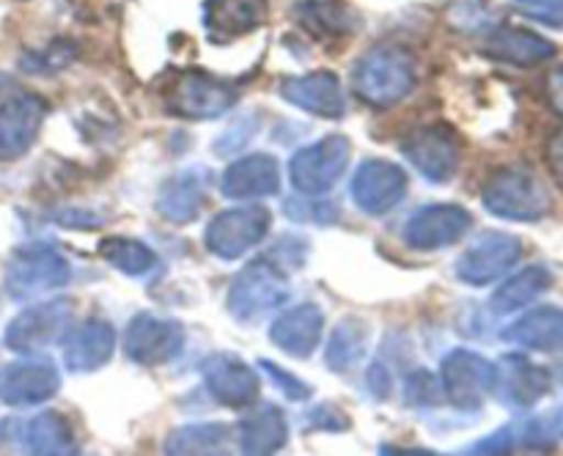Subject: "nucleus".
<instances>
[{
	"label": "nucleus",
	"mask_w": 563,
	"mask_h": 456,
	"mask_svg": "<svg viewBox=\"0 0 563 456\" xmlns=\"http://www.w3.org/2000/svg\"><path fill=\"white\" fill-rule=\"evenodd\" d=\"M253 132H256V121L242 119L240 124H234L231 130H225L212 148L220 154V157H231V154L240 152L242 146H247V143H251Z\"/></svg>",
	"instance_id": "39"
},
{
	"label": "nucleus",
	"mask_w": 563,
	"mask_h": 456,
	"mask_svg": "<svg viewBox=\"0 0 563 456\" xmlns=\"http://www.w3.org/2000/svg\"><path fill=\"white\" fill-rule=\"evenodd\" d=\"M269 209L262 203H242L214 214L207 225V245L220 258H240L267 236Z\"/></svg>",
	"instance_id": "9"
},
{
	"label": "nucleus",
	"mask_w": 563,
	"mask_h": 456,
	"mask_svg": "<svg viewBox=\"0 0 563 456\" xmlns=\"http://www.w3.org/2000/svg\"><path fill=\"white\" fill-rule=\"evenodd\" d=\"M522 256V242L504 231H484L456 262V275L471 286H487L509 273Z\"/></svg>",
	"instance_id": "10"
},
{
	"label": "nucleus",
	"mask_w": 563,
	"mask_h": 456,
	"mask_svg": "<svg viewBox=\"0 0 563 456\" xmlns=\"http://www.w3.org/2000/svg\"><path fill=\"white\" fill-rule=\"evenodd\" d=\"M223 192L234 201H253V198H267L278 192L280 168L269 154H251L229 165L220 181Z\"/></svg>",
	"instance_id": "21"
},
{
	"label": "nucleus",
	"mask_w": 563,
	"mask_h": 456,
	"mask_svg": "<svg viewBox=\"0 0 563 456\" xmlns=\"http://www.w3.org/2000/svg\"><path fill=\"white\" fill-rule=\"evenodd\" d=\"M350 152L352 146L344 135H328L300 148L289 165L291 181L306 196H322V192L333 190L335 181L346 174Z\"/></svg>",
	"instance_id": "6"
},
{
	"label": "nucleus",
	"mask_w": 563,
	"mask_h": 456,
	"mask_svg": "<svg viewBox=\"0 0 563 456\" xmlns=\"http://www.w3.org/2000/svg\"><path fill=\"white\" fill-rule=\"evenodd\" d=\"M286 437H289L286 415L275 404L256 407L236 429V440L245 454H273L284 448Z\"/></svg>",
	"instance_id": "27"
},
{
	"label": "nucleus",
	"mask_w": 563,
	"mask_h": 456,
	"mask_svg": "<svg viewBox=\"0 0 563 456\" xmlns=\"http://www.w3.org/2000/svg\"><path fill=\"white\" fill-rule=\"evenodd\" d=\"M297 20L319 38L346 36L355 27V14L341 0H302L297 3Z\"/></svg>",
	"instance_id": "30"
},
{
	"label": "nucleus",
	"mask_w": 563,
	"mask_h": 456,
	"mask_svg": "<svg viewBox=\"0 0 563 456\" xmlns=\"http://www.w3.org/2000/svg\"><path fill=\"white\" fill-rule=\"evenodd\" d=\"M258 368H262V371H267L269 377H273L275 388H280V393H284L286 399L302 401V399H308V396H311V388H308L302 379H297L295 374L286 371V368H278L275 363H269V360L258 363Z\"/></svg>",
	"instance_id": "38"
},
{
	"label": "nucleus",
	"mask_w": 563,
	"mask_h": 456,
	"mask_svg": "<svg viewBox=\"0 0 563 456\" xmlns=\"http://www.w3.org/2000/svg\"><path fill=\"white\" fill-rule=\"evenodd\" d=\"M550 286H553V273H550L548 267H542V264H533V267H526L522 273L511 275V278L495 291L493 300H489V308H493L495 313H515L520 311V308L531 305V302L537 300L539 294H544Z\"/></svg>",
	"instance_id": "28"
},
{
	"label": "nucleus",
	"mask_w": 563,
	"mask_h": 456,
	"mask_svg": "<svg viewBox=\"0 0 563 456\" xmlns=\"http://www.w3.org/2000/svg\"><path fill=\"white\" fill-rule=\"evenodd\" d=\"M115 349V333L104 319H86L64 335V366L75 374L102 368Z\"/></svg>",
	"instance_id": "20"
},
{
	"label": "nucleus",
	"mask_w": 563,
	"mask_h": 456,
	"mask_svg": "<svg viewBox=\"0 0 563 456\" xmlns=\"http://www.w3.org/2000/svg\"><path fill=\"white\" fill-rule=\"evenodd\" d=\"M165 102L170 113L181 119H214L234 108L236 88L207 71H179L165 93Z\"/></svg>",
	"instance_id": "5"
},
{
	"label": "nucleus",
	"mask_w": 563,
	"mask_h": 456,
	"mask_svg": "<svg viewBox=\"0 0 563 456\" xmlns=\"http://www.w3.org/2000/svg\"><path fill=\"white\" fill-rule=\"evenodd\" d=\"M286 214L300 223H333L339 220V209L330 201H286Z\"/></svg>",
	"instance_id": "35"
},
{
	"label": "nucleus",
	"mask_w": 563,
	"mask_h": 456,
	"mask_svg": "<svg viewBox=\"0 0 563 456\" xmlns=\"http://www.w3.org/2000/svg\"><path fill=\"white\" fill-rule=\"evenodd\" d=\"M203 382L209 393L225 407H247L258 399V374L236 355H212L203 363Z\"/></svg>",
	"instance_id": "17"
},
{
	"label": "nucleus",
	"mask_w": 563,
	"mask_h": 456,
	"mask_svg": "<svg viewBox=\"0 0 563 456\" xmlns=\"http://www.w3.org/2000/svg\"><path fill=\"white\" fill-rule=\"evenodd\" d=\"M352 201L368 214H385L407 196V174L388 159H366L352 179Z\"/></svg>",
	"instance_id": "14"
},
{
	"label": "nucleus",
	"mask_w": 563,
	"mask_h": 456,
	"mask_svg": "<svg viewBox=\"0 0 563 456\" xmlns=\"http://www.w3.org/2000/svg\"><path fill=\"white\" fill-rule=\"evenodd\" d=\"M548 163L550 170L563 181V130L555 132L548 143Z\"/></svg>",
	"instance_id": "43"
},
{
	"label": "nucleus",
	"mask_w": 563,
	"mask_h": 456,
	"mask_svg": "<svg viewBox=\"0 0 563 456\" xmlns=\"http://www.w3.org/2000/svg\"><path fill=\"white\" fill-rule=\"evenodd\" d=\"M229 437L231 434L223 423H192L170 434L168 451L170 454H223Z\"/></svg>",
	"instance_id": "32"
},
{
	"label": "nucleus",
	"mask_w": 563,
	"mask_h": 456,
	"mask_svg": "<svg viewBox=\"0 0 563 456\" xmlns=\"http://www.w3.org/2000/svg\"><path fill=\"white\" fill-rule=\"evenodd\" d=\"M311 421L317 423L319 429H346L350 426V418H344L339 410H335V407H330V404L317 407L311 415Z\"/></svg>",
	"instance_id": "41"
},
{
	"label": "nucleus",
	"mask_w": 563,
	"mask_h": 456,
	"mask_svg": "<svg viewBox=\"0 0 563 456\" xmlns=\"http://www.w3.org/2000/svg\"><path fill=\"white\" fill-rule=\"evenodd\" d=\"M280 97L306 113L322 119H341L344 115V88L333 71H311V75L286 77L280 82Z\"/></svg>",
	"instance_id": "18"
},
{
	"label": "nucleus",
	"mask_w": 563,
	"mask_h": 456,
	"mask_svg": "<svg viewBox=\"0 0 563 456\" xmlns=\"http://www.w3.org/2000/svg\"><path fill=\"white\" fill-rule=\"evenodd\" d=\"M71 60V47L66 42H55L49 47L36 49V53H27L22 55L20 66L31 75H49V71H58L64 69L66 64Z\"/></svg>",
	"instance_id": "34"
},
{
	"label": "nucleus",
	"mask_w": 563,
	"mask_h": 456,
	"mask_svg": "<svg viewBox=\"0 0 563 456\" xmlns=\"http://www.w3.org/2000/svg\"><path fill=\"white\" fill-rule=\"evenodd\" d=\"M522 14L544 25L563 27V0H511Z\"/></svg>",
	"instance_id": "37"
},
{
	"label": "nucleus",
	"mask_w": 563,
	"mask_h": 456,
	"mask_svg": "<svg viewBox=\"0 0 563 456\" xmlns=\"http://www.w3.org/2000/svg\"><path fill=\"white\" fill-rule=\"evenodd\" d=\"M71 302L49 300L27 308L5 327V346L16 355H38L69 333Z\"/></svg>",
	"instance_id": "7"
},
{
	"label": "nucleus",
	"mask_w": 563,
	"mask_h": 456,
	"mask_svg": "<svg viewBox=\"0 0 563 456\" xmlns=\"http://www.w3.org/2000/svg\"><path fill=\"white\" fill-rule=\"evenodd\" d=\"M550 390V371L522 355H506L495 363V390L506 404L533 407Z\"/></svg>",
	"instance_id": "19"
},
{
	"label": "nucleus",
	"mask_w": 563,
	"mask_h": 456,
	"mask_svg": "<svg viewBox=\"0 0 563 456\" xmlns=\"http://www.w3.org/2000/svg\"><path fill=\"white\" fill-rule=\"evenodd\" d=\"M416 86V64L405 47L383 44L363 55L352 75V88L363 102L374 108H390L401 102Z\"/></svg>",
	"instance_id": "2"
},
{
	"label": "nucleus",
	"mask_w": 563,
	"mask_h": 456,
	"mask_svg": "<svg viewBox=\"0 0 563 456\" xmlns=\"http://www.w3.org/2000/svg\"><path fill=\"white\" fill-rule=\"evenodd\" d=\"M548 99L553 104V110L559 115H563V66H559L555 71H550L548 77Z\"/></svg>",
	"instance_id": "42"
},
{
	"label": "nucleus",
	"mask_w": 563,
	"mask_h": 456,
	"mask_svg": "<svg viewBox=\"0 0 563 456\" xmlns=\"http://www.w3.org/2000/svg\"><path fill=\"white\" fill-rule=\"evenodd\" d=\"M473 218L465 207L456 203H432L407 220L405 240L416 251H438L460 242L471 231Z\"/></svg>",
	"instance_id": "13"
},
{
	"label": "nucleus",
	"mask_w": 563,
	"mask_h": 456,
	"mask_svg": "<svg viewBox=\"0 0 563 456\" xmlns=\"http://www.w3.org/2000/svg\"><path fill=\"white\" fill-rule=\"evenodd\" d=\"M207 174L201 168H187L163 185L157 196V209L170 223H190L198 218L207 198Z\"/></svg>",
	"instance_id": "25"
},
{
	"label": "nucleus",
	"mask_w": 563,
	"mask_h": 456,
	"mask_svg": "<svg viewBox=\"0 0 563 456\" xmlns=\"http://www.w3.org/2000/svg\"><path fill=\"white\" fill-rule=\"evenodd\" d=\"M99 256L124 275H146L157 264L152 247H146L137 240H130V236H108V240H102Z\"/></svg>",
	"instance_id": "33"
},
{
	"label": "nucleus",
	"mask_w": 563,
	"mask_h": 456,
	"mask_svg": "<svg viewBox=\"0 0 563 456\" xmlns=\"http://www.w3.org/2000/svg\"><path fill=\"white\" fill-rule=\"evenodd\" d=\"M506 341L533 352L563 349V311L561 308H537L506 327Z\"/></svg>",
	"instance_id": "26"
},
{
	"label": "nucleus",
	"mask_w": 563,
	"mask_h": 456,
	"mask_svg": "<svg viewBox=\"0 0 563 456\" xmlns=\"http://www.w3.org/2000/svg\"><path fill=\"white\" fill-rule=\"evenodd\" d=\"M440 388L456 410H478L495 390V363L471 349H456L440 366Z\"/></svg>",
	"instance_id": "8"
},
{
	"label": "nucleus",
	"mask_w": 563,
	"mask_h": 456,
	"mask_svg": "<svg viewBox=\"0 0 563 456\" xmlns=\"http://www.w3.org/2000/svg\"><path fill=\"white\" fill-rule=\"evenodd\" d=\"M401 152L418 168V174L427 176L429 181H449L460 168V141L456 132L445 124H429L412 132Z\"/></svg>",
	"instance_id": "12"
},
{
	"label": "nucleus",
	"mask_w": 563,
	"mask_h": 456,
	"mask_svg": "<svg viewBox=\"0 0 563 456\" xmlns=\"http://www.w3.org/2000/svg\"><path fill=\"white\" fill-rule=\"evenodd\" d=\"M366 346H368V324L357 316L341 319L339 327L333 330V335H330L328 341L324 363H328L333 371H350V368L366 355Z\"/></svg>",
	"instance_id": "31"
},
{
	"label": "nucleus",
	"mask_w": 563,
	"mask_h": 456,
	"mask_svg": "<svg viewBox=\"0 0 563 456\" xmlns=\"http://www.w3.org/2000/svg\"><path fill=\"white\" fill-rule=\"evenodd\" d=\"M324 330V316L317 305L306 302V305L289 308V311L280 313L273 322L269 330V338L278 346L280 352L295 357H308L322 341Z\"/></svg>",
	"instance_id": "22"
},
{
	"label": "nucleus",
	"mask_w": 563,
	"mask_h": 456,
	"mask_svg": "<svg viewBox=\"0 0 563 456\" xmlns=\"http://www.w3.org/2000/svg\"><path fill=\"white\" fill-rule=\"evenodd\" d=\"M289 242L291 236H286L267 256L251 262L236 275L229 291V308L236 319L256 322L289 300V273L302 258V253L291 256Z\"/></svg>",
	"instance_id": "1"
},
{
	"label": "nucleus",
	"mask_w": 563,
	"mask_h": 456,
	"mask_svg": "<svg viewBox=\"0 0 563 456\" xmlns=\"http://www.w3.org/2000/svg\"><path fill=\"white\" fill-rule=\"evenodd\" d=\"M405 399H407V404H416V407L438 404V399H440L438 377L429 371L410 374V379H407V388H405Z\"/></svg>",
	"instance_id": "36"
},
{
	"label": "nucleus",
	"mask_w": 563,
	"mask_h": 456,
	"mask_svg": "<svg viewBox=\"0 0 563 456\" xmlns=\"http://www.w3.org/2000/svg\"><path fill=\"white\" fill-rule=\"evenodd\" d=\"M47 104L33 93H20L0 104V163L20 159L31 152L44 124Z\"/></svg>",
	"instance_id": "15"
},
{
	"label": "nucleus",
	"mask_w": 563,
	"mask_h": 456,
	"mask_svg": "<svg viewBox=\"0 0 563 456\" xmlns=\"http://www.w3.org/2000/svg\"><path fill=\"white\" fill-rule=\"evenodd\" d=\"M366 385H368V390H372V393L377 396V399H388V396H390V374H388V368L379 366V363H374V366L368 368V374H366Z\"/></svg>",
	"instance_id": "40"
},
{
	"label": "nucleus",
	"mask_w": 563,
	"mask_h": 456,
	"mask_svg": "<svg viewBox=\"0 0 563 456\" xmlns=\"http://www.w3.org/2000/svg\"><path fill=\"white\" fill-rule=\"evenodd\" d=\"M22 443L31 454H77L71 426L58 412H42V415L31 418L22 429Z\"/></svg>",
	"instance_id": "29"
},
{
	"label": "nucleus",
	"mask_w": 563,
	"mask_h": 456,
	"mask_svg": "<svg viewBox=\"0 0 563 456\" xmlns=\"http://www.w3.org/2000/svg\"><path fill=\"white\" fill-rule=\"evenodd\" d=\"M71 267L53 245H22L5 262V291L14 300H33L69 283Z\"/></svg>",
	"instance_id": "4"
},
{
	"label": "nucleus",
	"mask_w": 563,
	"mask_h": 456,
	"mask_svg": "<svg viewBox=\"0 0 563 456\" xmlns=\"http://www.w3.org/2000/svg\"><path fill=\"white\" fill-rule=\"evenodd\" d=\"M482 201L489 214L500 220H517V223H537L553 207L548 187L539 181L537 174L520 165L500 168L498 174L489 176Z\"/></svg>",
	"instance_id": "3"
},
{
	"label": "nucleus",
	"mask_w": 563,
	"mask_h": 456,
	"mask_svg": "<svg viewBox=\"0 0 563 456\" xmlns=\"http://www.w3.org/2000/svg\"><path fill=\"white\" fill-rule=\"evenodd\" d=\"M267 0H209L203 11V25L214 42L251 33L267 22Z\"/></svg>",
	"instance_id": "23"
},
{
	"label": "nucleus",
	"mask_w": 563,
	"mask_h": 456,
	"mask_svg": "<svg viewBox=\"0 0 563 456\" xmlns=\"http://www.w3.org/2000/svg\"><path fill=\"white\" fill-rule=\"evenodd\" d=\"M185 346V330L174 319L137 313L124 333V352L141 366H163L174 360Z\"/></svg>",
	"instance_id": "11"
},
{
	"label": "nucleus",
	"mask_w": 563,
	"mask_h": 456,
	"mask_svg": "<svg viewBox=\"0 0 563 456\" xmlns=\"http://www.w3.org/2000/svg\"><path fill=\"white\" fill-rule=\"evenodd\" d=\"M58 368L49 360H16L0 371V401L11 407H31L58 393Z\"/></svg>",
	"instance_id": "16"
},
{
	"label": "nucleus",
	"mask_w": 563,
	"mask_h": 456,
	"mask_svg": "<svg viewBox=\"0 0 563 456\" xmlns=\"http://www.w3.org/2000/svg\"><path fill=\"white\" fill-rule=\"evenodd\" d=\"M484 53L511 66H539L555 55V44L522 27H493L484 42Z\"/></svg>",
	"instance_id": "24"
}]
</instances>
